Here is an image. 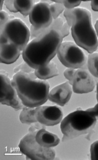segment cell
Segmentation results:
<instances>
[{"label": "cell", "instance_id": "3", "mask_svg": "<svg viewBox=\"0 0 98 160\" xmlns=\"http://www.w3.org/2000/svg\"><path fill=\"white\" fill-rule=\"evenodd\" d=\"M11 81L24 106L39 107L48 99L49 83L38 78L34 72H19L15 73Z\"/></svg>", "mask_w": 98, "mask_h": 160}, {"label": "cell", "instance_id": "16", "mask_svg": "<svg viewBox=\"0 0 98 160\" xmlns=\"http://www.w3.org/2000/svg\"><path fill=\"white\" fill-rule=\"evenodd\" d=\"M34 74L39 79L46 80L58 76L59 72L56 64L51 61L42 68L35 69Z\"/></svg>", "mask_w": 98, "mask_h": 160}, {"label": "cell", "instance_id": "26", "mask_svg": "<svg viewBox=\"0 0 98 160\" xmlns=\"http://www.w3.org/2000/svg\"><path fill=\"white\" fill-rule=\"evenodd\" d=\"M14 1H11V0H6L4 1V5L6 6L7 9L9 10V12H17V10L15 8L14 6Z\"/></svg>", "mask_w": 98, "mask_h": 160}, {"label": "cell", "instance_id": "17", "mask_svg": "<svg viewBox=\"0 0 98 160\" xmlns=\"http://www.w3.org/2000/svg\"><path fill=\"white\" fill-rule=\"evenodd\" d=\"M36 107H25L22 109L19 115V120L22 123L32 124L38 122L36 117Z\"/></svg>", "mask_w": 98, "mask_h": 160}, {"label": "cell", "instance_id": "12", "mask_svg": "<svg viewBox=\"0 0 98 160\" xmlns=\"http://www.w3.org/2000/svg\"><path fill=\"white\" fill-rule=\"evenodd\" d=\"M73 88L69 81L54 87L49 92L48 99L60 106H64L69 102L72 95Z\"/></svg>", "mask_w": 98, "mask_h": 160}, {"label": "cell", "instance_id": "24", "mask_svg": "<svg viewBox=\"0 0 98 160\" xmlns=\"http://www.w3.org/2000/svg\"><path fill=\"white\" fill-rule=\"evenodd\" d=\"M76 69L73 68H68L65 70L64 72V76L65 78L67 80H69V82L72 85L73 80L74 77L75 73L76 72Z\"/></svg>", "mask_w": 98, "mask_h": 160}, {"label": "cell", "instance_id": "21", "mask_svg": "<svg viewBox=\"0 0 98 160\" xmlns=\"http://www.w3.org/2000/svg\"><path fill=\"white\" fill-rule=\"evenodd\" d=\"M55 2L63 4L67 9H72L77 8L81 3V1H53Z\"/></svg>", "mask_w": 98, "mask_h": 160}, {"label": "cell", "instance_id": "27", "mask_svg": "<svg viewBox=\"0 0 98 160\" xmlns=\"http://www.w3.org/2000/svg\"><path fill=\"white\" fill-rule=\"evenodd\" d=\"M97 103L94 107L90 108L87 110L88 111H90L91 113H92L96 118H98V82L97 84Z\"/></svg>", "mask_w": 98, "mask_h": 160}, {"label": "cell", "instance_id": "31", "mask_svg": "<svg viewBox=\"0 0 98 160\" xmlns=\"http://www.w3.org/2000/svg\"></svg>", "mask_w": 98, "mask_h": 160}, {"label": "cell", "instance_id": "4", "mask_svg": "<svg viewBox=\"0 0 98 160\" xmlns=\"http://www.w3.org/2000/svg\"><path fill=\"white\" fill-rule=\"evenodd\" d=\"M97 118L90 111L78 110L61 121L60 129L64 138L73 139L89 133L94 128Z\"/></svg>", "mask_w": 98, "mask_h": 160}, {"label": "cell", "instance_id": "6", "mask_svg": "<svg viewBox=\"0 0 98 160\" xmlns=\"http://www.w3.org/2000/svg\"><path fill=\"white\" fill-rule=\"evenodd\" d=\"M36 132L29 131L21 140L18 146L21 152L31 160H53L56 154L55 150L40 145L35 139Z\"/></svg>", "mask_w": 98, "mask_h": 160}, {"label": "cell", "instance_id": "29", "mask_svg": "<svg viewBox=\"0 0 98 160\" xmlns=\"http://www.w3.org/2000/svg\"><path fill=\"white\" fill-rule=\"evenodd\" d=\"M95 31H96V33H97V37L98 38V20L96 21L95 25Z\"/></svg>", "mask_w": 98, "mask_h": 160}, {"label": "cell", "instance_id": "23", "mask_svg": "<svg viewBox=\"0 0 98 160\" xmlns=\"http://www.w3.org/2000/svg\"><path fill=\"white\" fill-rule=\"evenodd\" d=\"M91 160H98V141L94 142L90 147Z\"/></svg>", "mask_w": 98, "mask_h": 160}, {"label": "cell", "instance_id": "25", "mask_svg": "<svg viewBox=\"0 0 98 160\" xmlns=\"http://www.w3.org/2000/svg\"><path fill=\"white\" fill-rule=\"evenodd\" d=\"M9 16L7 12L1 10L0 12V29L3 27L6 23L9 20Z\"/></svg>", "mask_w": 98, "mask_h": 160}, {"label": "cell", "instance_id": "9", "mask_svg": "<svg viewBox=\"0 0 98 160\" xmlns=\"http://www.w3.org/2000/svg\"><path fill=\"white\" fill-rule=\"evenodd\" d=\"M1 103L10 106L16 110L22 109L25 106L20 99L12 81L5 73L1 72Z\"/></svg>", "mask_w": 98, "mask_h": 160}, {"label": "cell", "instance_id": "19", "mask_svg": "<svg viewBox=\"0 0 98 160\" xmlns=\"http://www.w3.org/2000/svg\"><path fill=\"white\" fill-rule=\"evenodd\" d=\"M88 68L94 77L98 78V53H90L87 59Z\"/></svg>", "mask_w": 98, "mask_h": 160}, {"label": "cell", "instance_id": "15", "mask_svg": "<svg viewBox=\"0 0 98 160\" xmlns=\"http://www.w3.org/2000/svg\"><path fill=\"white\" fill-rule=\"evenodd\" d=\"M70 26L68 25L67 22H65L61 17H58L54 19L52 22L51 25L48 28L42 31H37L34 29L32 26L31 27V36L33 38H35L38 34L42 31L46 29H54L59 32L62 34L63 38L69 35L70 33Z\"/></svg>", "mask_w": 98, "mask_h": 160}, {"label": "cell", "instance_id": "18", "mask_svg": "<svg viewBox=\"0 0 98 160\" xmlns=\"http://www.w3.org/2000/svg\"><path fill=\"white\" fill-rule=\"evenodd\" d=\"M14 2L17 12L24 16L28 15L34 6V1H14Z\"/></svg>", "mask_w": 98, "mask_h": 160}, {"label": "cell", "instance_id": "13", "mask_svg": "<svg viewBox=\"0 0 98 160\" xmlns=\"http://www.w3.org/2000/svg\"><path fill=\"white\" fill-rule=\"evenodd\" d=\"M19 48L0 36V62L6 64L14 63L21 54Z\"/></svg>", "mask_w": 98, "mask_h": 160}, {"label": "cell", "instance_id": "1", "mask_svg": "<svg viewBox=\"0 0 98 160\" xmlns=\"http://www.w3.org/2000/svg\"><path fill=\"white\" fill-rule=\"evenodd\" d=\"M63 38L61 33L55 29L42 31L23 51V60L34 70L46 66L57 54Z\"/></svg>", "mask_w": 98, "mask_h": 160}, {"label": "cell", "instance_id": "7", "mask_svg": "<svg viewBox=\"0 0 98 160\" xmlns=\"http://www.w3.org/2000/svg\"><path fill=\"white\" fill-rule=\"evenodd\" d=\"M58 58L68 68L79 69L85 64L87 58L82 50L72 41L62 42L57 52Z\"/></svg>", "mask_w": 98, "mask_h": 160}, {"label": "cell", "instance_id": "30", "mask_svg": "<svg viewBox=\"0 0 98 160\" xmlns=\"http://www.w3.org/2000/svg\"><path fill=\"white\" fill-rule=\"evenodd\" d=\"M0 3H1V10H2V9L3 4L4 3V1H1Z\"/></svg>", "mask_w": 98, "mask_h": 160}, {"label": "cell", "instance_id": "22", "mask_svg": "<svg viewBox=\"0 0 98 160\" xmlns=\"http://www.w3.org/2000/svg\"><path fill=\"white\" fill-rule=\"evenodd\" d=\"M34 69L32 68L29 65L27 64L26 62H23L21 64L17 66L15 68L14 72L15 73L19 72H27V73H34Z\"/></svg>", "mask_w": 98, "mask_h": 160}, {"label": "cell", "instance_id": "10", "mask_svg": "<svg viewBox=\"0 0 98 160\" xmlns=\"http://www.w3.org/2000/svg\"><path fill=\"white\" fill-rule=\"evenodd\" d=\"M93 77L88 70L82 69L76 70L72 83L74 92L86 94L93 91L96 86Z\"/></svg>", "mask_w": 98, "mask_h": 160}, {"label": "cell", "instance_id": "11", "mask_svg": "<svg viewBox=\"0 0 98 160\" xmlns=\"http://www.w3.org/2000/svg\"><path fill=\"white\" fill-rule=\"evenodd\" d=\"M63 112L58 106H40L37 107L36 117L40 124L54 126L59 123L63 118Z\"/></svg>", "mask_w": 98, "mask_h": 160}, {"label": "cell", "instance_id": "28", "mask_svg": "<svg viewBox=\"0 0 98 160\" xmlns=\"http://www.w3.org/2000/svg\"><path fill=\"white\" fill-rule=\"evenodd\" d=\"M91 6L94 11L98 12V1H92Z\"/></svg>", "mask_w": 98, "mask_h": 160}, {"label": "cell", "instance_id": "8", "mask_svg": "<svg viewBox=\"0 0 98 160\" xmlns=\"http://www.w3.org/2000/svg\"><path fill=\"white\" fill-rule=\"evenodd\" d=\"M32 27L37 31H42L48 28L53 21V17L47 2H38L33 7L29 14Z\"/></svg>", "mask_w": 98, "mask_h": 160}, {"label": "cell", "instance_id": "5", "mask_svg": "<svg viewBox=\"0 0 98 160\" xmlns=\"http://www.w3.org/2000/svg\"><path fill=\"white\" fill-rule=\"evenodd\" d=\"M31 32L24 22L18 18L9 20L0 29V36L12 42L23 51L29 41Z\"/></svg>", "mask_w": 98, "mask_h": 160}, {"label": "cell", "instance_id": "20", "mask_svg": "<svg viewBox=\"0 0 98 160\" xmlns=\"http://www.w3.org/2000/svg\"><path fill=\"white\" fill-rule=\"evenodd\" d=\"M50 8L52 16L54 19L58 18L65 9L64 6L63 4L58 2H54L50 5Z\"/></svg>", "mask_w": 98, "mask_h": 160}, {"label": "cell", "instance_id": "14", "mask_svg": "<svg viewBox=\"0 0 98 160\" xmlns=\"http://www.w3.org/2000/svg\"><path fill=\"white\" fill-rule=\"evenodd\" d=\"M35 139L40 145L47 148L56 147L60 142V139L58 136L44 128L41 129L36 132Z\"/></svg>", "mask_w": 98, "mask_h": 160}, {"label": "cell", "instance_id": "2", "mask_svg": "<svg viewBox=\"0 0 98 160\" xmlns=\"http://www.w3.org/2000/svg\"><path fill=\"white\" fill-rule=\"evenodd\" d=\"M64 16L71 28L72 35L76 44L89 54L93 53L98 49V39L92 25L90 11L81 8L66 9Z\"/></svg>", "mask_w": 98, "mask_h": 160}]
</instances>
